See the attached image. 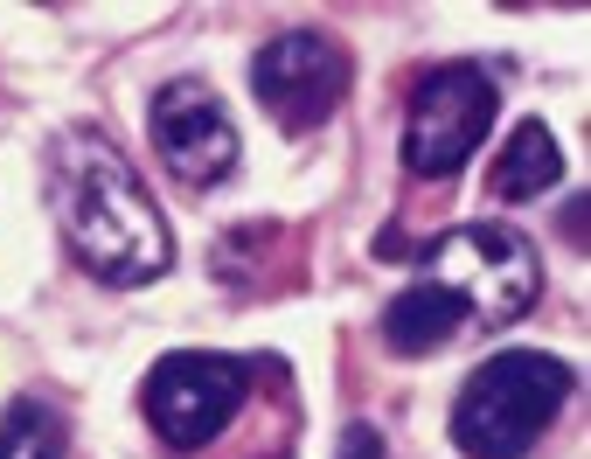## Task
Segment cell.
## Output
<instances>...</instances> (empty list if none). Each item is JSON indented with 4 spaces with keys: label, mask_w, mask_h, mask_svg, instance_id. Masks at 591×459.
I'll use <instances>...</instances> for the list:
<instances>
[{
    "label": "cell",
    "mask_w": 591,
    "mask_h": 459,
    "mask_svg": "<svg viewBox=\"0 0 591 459\" xmlns=\"http://www.w3.org/2000/svg\"><path fill=\"white\" fill-rule=\"evenodd\" d=\"M56 216L70 258L105 286H147L174 265L167 216L140 188L133 160L98 133H63L56 147Z\"/></svg>",
    "instance_id": "obj_1"
},
{
    "label": "cell",
    "mask_w": 591,
    "mask_h": 459,
    "mask_svg": "<svg viewBox=\"0 0 591 459\" xmlns=\"http://www.w3.org/2000/svg\"><path fill=\"white\" fill-rule=\"evenodd\" d=\"M571 390H578V376L564 355H543V348L487 355L459 390L452 446L466 459H522L550 432V418L571 404Z\"/></svg>",
    "instance_id": "obj_2"
},
{
    "label": "cell",
    "mask_w": 591,
    "mask_h": 459,
    "mask_svg": "<svg viewBox=\"0 0 591 459\" xmlns=\"http://www.w3.org/2000/svg\"><path fill=\"white\" fill-rule=\"evenodd\" d=\"M425 279L459 306L466 327H508L543 293L536 251L501 223H466V230H445L439 244H425Z\"/></svg>",
    "instance_id": "obj_3"
},
{
    "label": "cell",
    "mask_w": 591,
    "mask_h": 459,
    "mask_svg": "<svg viewBox=\"0 0 591 459\" xmlns=\"http://www.w3.org/2000/svg\"><path fill=\"white\" fill-rule=\"evenodd\" d=\"M251 397V355H209V348H188V355H167L140 390V411L160 432V446L174 453H202Z\"/></svg>",
    "instance_id": "obj_4"
},
{
    "label": "cell",
    "mask_w": 591,
    "mask_h": 459,
    "mask_svg": "<svg viewBox=\"0 0 591 459\" xmlns=\"http://www.w3.org/2000/svg\"><path fill=\"white\" fill-rule=\"evenodd\" d=\"M494 77L473 70V63H445L432 70L418 91H411V126H404V167L439 181V174H459L480 140L494 133Z\"/></svg>",
    "instance_id": "obj_5"
},
{
    "label": "cell",
    "mask_w": 591,
    "mask_h": 459,
    "mask_svg": "<svg viewBox=\"0 0 591 459\" xmlns=\"http://www.w3.org/2000/svg\"><path fill=\"white\" fill-rule=\"evenodd\" d=\"M348 49L327 42L320 28H293V35H272L258 56H251V98L293 126V133H313L320 119H334V105L348 98Z\"/></svg>",
    "instance_id": "obj_6"
},
{
    "label": "cell",
    "mask_w": 591,
    "mask_h": 459,
    "mask_svg": "<svg viewBox=\"0 0 591 459\" xmlns=\"http://www.w3.org/2000/svg\"><path fill=\"white\" fill-rule=\"evenodd\" d=\"M153 147L167 160V174L174 181H188V188H216V181H230L237 174V126H230V112H223V98L202 84V77H174V84H160L153 91Z\"/></svg>",
    "instance_id": "obj_7"
},
{
    "label": "cell",
    "mask_w": 591,
    "mask_h": 459,
    "mask_svg": "<svg viewBox=\"0 0 591 459\" xmlns=\"http://www.w3.org/2000/svg\"><path fill=\"white\" fill-rule=\"evenodd\" d=\"M564 181V153H557V140H550V126L543 119H522L515 133H508V147H501V160H494V195L501 202H529V195H543V188H557Z\"/></svg>",
    "instance_id": "obj_8"
},
{
    "label": "cell",
    "mask_w": 591,
    "mask_h": 459,
    "mask_svg": "<svg viewBox=\"0 0 591 459\" xmlns=\"http://www.w3.org/2000/svg\"><path fill=\"white\" fill-rule=\"evenodd\" d=\"M459 327H466V320H459V306L445 300L432 279H411V286L390 300V313H383V341H390L397 355H425V348H445Z\"/></svg>",
    "instance_id": "obj_9"
},
{
    "label": "cell",
    "mask_w": 591,
    "mask_h": 459,
    "mask_svg": "<svg viewBox=\"0 0 591 459\" xmlns=\"http://www.w3.org/2000/svg\"><path fill=\"white\" fill-rule=\"evenodd\" d=\"M63 453H70L63 418L42 397H14L0 418V459H63Z\"/></svg>",
    "instance_id": "obj_10"
},
{
    "label": "cell",
    "mask_w": 591,
    "mask_h": 459,
    "mask_svg": "<svg viewBox=\"0 0 591 459\" xmlns=\"http://www.w3.org/2000/svg\"><path fill=\"white\" fill-rule=\"evenodd\" d=\"M341 459H383L376 425H348V432H341Z\"/></svg>",
    "instance_id": "obj_11"
}]
</instances>
